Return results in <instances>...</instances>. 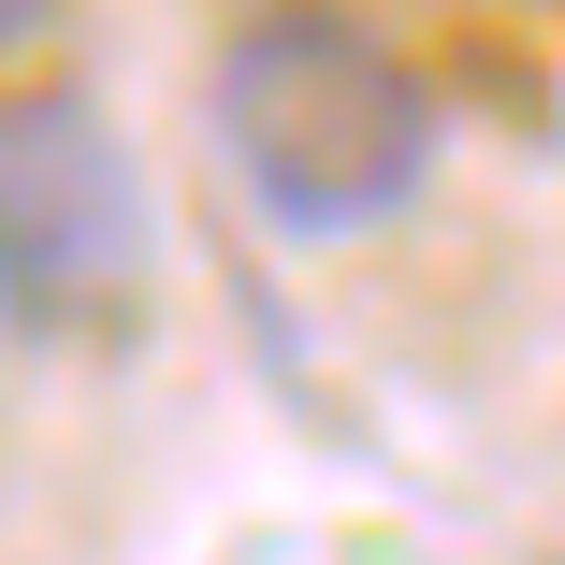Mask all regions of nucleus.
Segmentation results:
<instances>
[{
  "label": "nucleus",
  "instance_id": "2",
  "mask_svg": "<svg viewBox=\"0 0 565 565\" xmlns=\"http://www.w3.org/2000/svg\"><path fill=\"white\" fill-rule=\"evenodd\" d=\"M160 290V189L87 87H0V319L131 333Z\"/></svg>",
  "mask_w": 565,
  "mask_h": 565
},
{
  "label": "nucleus",
  "instance_id": "1",
  "mask_svg": "<svg viewBox=\"0 0 565 565\" xmlns=\"http://www.w3.org/2000/svg\"><path fill=\"white\" fill-rule=\"evenodd\" d=\"M203 102H217V146H233L247 203L276 233H305V247L406 217L420 174H435V131H449L435 87L363 15H333V0H262V15L217 44Z\"/></svg>",
  "mask_w": 565,
  "mask_h": 565
},
{
  "label": "nucleus",
  "instance_id": "3",
  "mask_svg": "<svg viewBox=\"0 0 565 565\" xmlns=\"http://www.w3.org/2000/svg\"><path fill=\"white\" fill-rule=\"evenodd\" d=\"M44 30H58V0H0V58H30Z\"/></svg>",
  "mask_w": 565,
  "mask_h": 565
}]
</instances>
